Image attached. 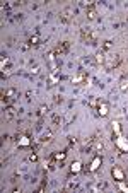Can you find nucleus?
Masks as SVG:
<instances>
[{"mask_svg":"<svg viewBox=\"0 0 128 193\" xmlns=\"http://www.w3.org/2000/svg\"><path fill=\"white\" fill-rule=\"evenodd\" d=\"M81 38H82V41H84V43H89V45H97L99 34H97V31L91 29V27H82Z\"/></svg>","mask_w":128,"mask_h":193,"instance_id":"nucleus-1","label":"nucleus"},{"mask_svg":"<svg viewBox=\"0 0 128 193\" xmlns=\"http://www.w3.org/2000/svg\"><path fill=\"white\" fill-rule=\"evenodd\" d=\"M120 62H121V56L120 55H109V56H106V60H104V65H106L108 70H111V68L118 67Z\"/></svg>","mask_w":128,"mask_h":193,"instance_id":"nucleus-2","label":"nucleus"},{"mask_svg":"<svg viewBox=\"0 0 128 193\" xmlns=\"http://www.w3.org/2000/svg\"><path fill=\"white\" fill-rule=\"evenodd\" d=\"M109 113V106L106 101H97V115L99 116H108Z\"/></svg>","mask_w":128,"mask_h":193,"instance_id":"nucleus-3","label":"nucleus"},{"mask_svg":"<svg viewBox=\"0 0 128 193\" xmlns=\"http://www.w3.org/2000/svg\"><path fill=\"white\" fill-rule=\"evenodd\" d=\"M111 175H113V178L116 179L118 183L125 179V173H123V169H121V167H118V166H114L113 169H111Z\"/></svg>","mask_w":128,"mask_h":193,"instance_id":"nucleus-4","label":"nucleus"},{"mask_svg":"<svg viewBox=\"0 0 128 193\" xmlns=\"http://www.w3.org/2000/svg\"><path fill=\"white\" fill-rule=\"evenodd\" d=\"M70 14H72V9H70V7L63 9V10L60 12V23H62V24L70 23Z\"/></svg>","mask_w":128,"mask_h":193,"instance_id":"nucleus-5","label":"nucleus"},{"mask_svg":"<svg viewBox=\"0 0 128 193\" xmlns=\"http://www.w3.org/2000/svg\"><path fill=\"white\" fill-rule=\"evenodd\" d=\"M68 48H70V43H68V41H62V43H60V45L56 46L55 55H63V53L68 51Z\"/></svg>","mask_w":128,"mask_h":193,"instance_id":"nucleus-6","label":"nucleus"},{"mask_svg":"<svg viewBox=\"0 0 128 193\" xmlns=\"http://www.w3.org/2000/svg\"><path fill=\"white\" fill-rule=\"evenodd\" d=\"M4 116H5V120L15 118V108H14V106H7V108L4 109Z\"/></svg>","mask_w":128,"mask_h":193,"instance_id":"nucleus-7","label":"nucleus"},{"mask_svg":"<svg viewBox=\"0 0 128 193\" xmlns=\"http://www.w3.org/2000/svg\"><path fill=\"white\" fill-rule=\"evenodd\" d=\"M4 96L9 97V99H14V97H17V89H14V87H9V89L4 91Z\"/></svg>","mask_w":128,"mask_h":193,"instance_id":"nucleus-8","label":"nucleus"},{"mask_svg":"<svg viewBox=\"0 0 128 193\" xmlns=\"http://www.w3.org/2000/svg\"><path fill=\"white\" fill-rule=\"evenodd\" d=\"M17 144L21 145V147H24V145H29L31 142H29V135H19V138H17Z\"/></svg>","mask_w":128,"mask_h":193,"instance_id":"nucleus-9","label":"nucleus"},{"mask_svg":"<svg viewBox=\"0 0 128 193\" xmlns=\"http://www.w3.org/2000/svg\"><path fill=\"white\" fill-rule=\"evenodd\" d=\"M39 41H41V36L36 33V34H33V36L29 38L27 43H29V46H36V45H39Z\"/></svg>","mask_w":128,"mask_h":193,"instance_id":"nucleus-10","label":"nucleus"},{"mask_svg":"<svg viewBox=\"0 0 128 193\" xmlns=\"http://www.w3.org/2000/svg\"><path fill=\"white\" fill-rule=\"evenodd\" d=\"M60 121H62V118H60L58 115H53V120H51V130H53V132L60 126Z\"/></svg>","mask_w":128,"mask_h":193,"instance_id":"nucleus-11","label":"nucleus"},{"mask_svg":"<svg viewBox=\"0 0 128 193\" xmlns=\"http://www.w3.org/2000/svg\"><path fill=\"white\" fill-rule=\"evenodd\" d=\"M99 166H101V157L97 156V157H96V159L91 162V166H89V171H91V173H94V171L97 169Z\"/></svg>","mask_w":128,"mask_h":193,"instance_id":"nucleus-12","label":"nucleus"},{"mask_svg":"<svg viewBox=\"0 0 128 193\" xmlns=\"http://www.w3.org/2000/svg\"><path fill=\"white\" fill-rule=\"evenodd\" d=\"M51 137H53V130H48L46 133H43V137H41V144H48V142L51 140Z\"/></svg>","mask_w":128,"mask_h":193,"instance_id":"nucleus-13","label":"nucleus"},{"mask_svg":"<svg viewBox=\"0 0 128 193\" xmlns=\"http://www.w3.org/2000/svg\"><path fill=\"white\" fill-rule=\"evenodd\" d=\"M70 171H72V173H81L82 171V164L79 162V161H75V162H72V166H70Z\"/></svg>","mask_w":128,"mask_h":193,"instance_id":"nucleus-14","label":"nucleus"},{"mask_svg":"<svg viewBox=\"0 0 128 193\" xmlns=\"http://www.w3.org/2000/svg\"><path fill=\"white\" fill-rule=\"evenodd\" d=\"M65 156H67L65 152H55L53 156H51V159H53V161H56V162H62V161L65 159Z\"/></svg>","mask_w":128,"mask_h":193,"instance_id":"nucleus-15","label":"nucleus"},{"mask_svg":"<svg viewBox=\"0 0 128 193\" xmlns=\"http://www.w3.org/2000/svg\"><path fill=\"white\" fill-rule=\"evenodd\" d=\"M85 79H87V74H85V72H81V74L77 75V77H73V79H72V82H75V84H79V82H84Z\"/></svg>","mask_w":128,"mask_h":193,"instance_id":"nucleus-16","label":"nucleus"},{"mask_svg":"<svg viewBox=\"0 0 128 193\" xmlns=\"http://www.w3.org/2000/svg\"><path fill=\"white\" fill-rule=\"evenodd\" d=\"M113 132L116 133V137H121V126H120V121H113Z\"/></svg>","mask_w":128,"mask_h":193,"instance_id":"nucleus-17","label":"nucleus"},{"mask_svg":"<svg viewBox=\"0 0 128 193\" xmlns=\"http://www.w3.org/2000/svg\"><path fill=\"white\" fill-rule=\"evenodd\" d=\"M87 17L91 19V21H96V19H97V12H96V9H94V7L87 9Z\"/></svg>","mask_w":128,"mask_h":193,"instance_id":"nucleus-18","label":"nucleus"},{"mask_svg":"<svg viewBox=\"0 0 128 193\" xmlns=\"http://www.w3.org/2000/svg\"><path fill=\"white\" fill-rule=\"evenodd\" d=\"M104 60H106V56H104V53H102V51H99L97 55L94 56V62L97 63V65H99V63H104Z\"/></svg>","mask_w":128,"mask_h":193,"instance_id":"nucleus-19","label":"nucleus"},{"mask_svg":"<svg viewBox=\"0 0 128 193\" xmlns=\"http://www.w3.org/2000/svg\"><path fill=\"white\" fill-rule=\"evenodd\" d=\"M77 186H79L77 179H68V181H67V186H65V188H67V190H73V188H77Z\"/></svg>","mask_w":128,"mask_h":193,"instance_id":"nucleus-20","label":"nucleus"},{"mask_svg":"<svg viewBox=\"0 0 128 193\" xmlns=\"http://www.w3.org/2000/svg\"><path fill=\"white\" fill-rule=\"evenodd\" d=\"M111 46H113V43H111V41H104V45H102V50H101V51L106 53L108 50H111Z\"/></svg>","mask_w":128,"mask_h":193,"instance_id":"nucleus-21","label":"nucleus"},{"mask_svg":"<svg viewBox=\"0 0 128 193\" xmlns=\"http://www.w3.org/2000/svg\"><path fill=\"white\" fill-rule=\"evenodd\" d=\"M46 111H48V108H46V106H41V108H39V111H38V113H39V116H43Z\"/></svg>","mask_w":128,"mask_h":193,"instance_id":"nucleus-22","label":"nucleus"},{"mask_svg":"<svg viewBox=\"0 0 128 193\" xmlns=\"http://www.w3.org/2000/svg\"><path fill=\"white\" fill-rule=\"evenodd\" d=\"M120 87H121V91H126V89H128V82H121Z\"/></svg>","mask_w":128,"mask_h":193,"instance_id":"nucleus-23","label":"nucleus"},{"mask_svg":"<svg viewBox=\"0 0 128 193\" xmlns=\"http://www.w3.org/2000/svg\"><path fill=\"white\" fill-rule=\"evenodd\" d=\"M120 188L123 190V191H128V186H126V185H123V181H120Z\"/></svg>","mask_w":128,"mask_h":193,"instance_id":"nucleus-24","label":"nucleus"},{"mask_svg":"<svg viewBox=\"0 0 128 193\" xmlns=\"http://www.w3.org/2000/svg\"><path fill=\"white\" fill-rule=\"evenodd\" d=\"M31 74H34V75H36V74H39V67H34V68H31Z\"/></svg>","mask_w":128,"mask_h":193,"instance_id":"nucleus-25","label":"nucleus"},{"mask_svg":"<svg viewBox=\"0 0 128 193\" xmlns=\"http://www.w3.org/2000/svg\"><path fill=\"white\" fill-rule=\"evenodd\" d=\"M27 159H29L31 162H34V161H36V154H29V157H27Z\"/></svg>","mask_w":128,"mask_h":193,"instance_id":"nucleus-26","label":"nucleus"},{"mask_svg":"<svg viewBox=\"0 0 128 193\" xmlns=\"http://www.w3.org/2000/svg\"><path fill=\"white\" fill-rule=\"evenodd\" d=\"M68 142H70V145L75 144V137H68Z\"/></svg>","mask_w":128,"mask_h":193,"instance_id":"nucleus-27","label":"nucleus"}]
</instances>
